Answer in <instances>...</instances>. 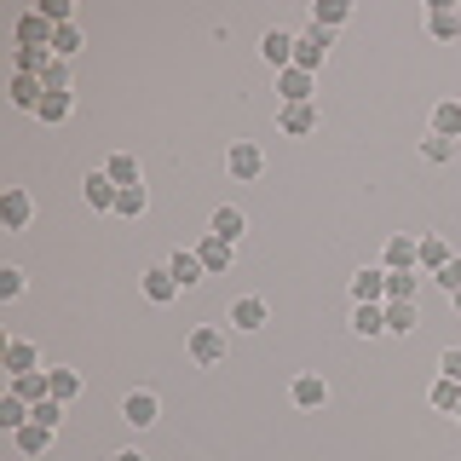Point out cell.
<instances>
[{"instance_id":"1","label":"cell","mask_w":461,"mask_h":461,"mask_svg":"<svg viewBox=\"0 0 461 461\" xmlns=\"http://www.w3.org/2000/svg\"><path fill=\"white\" fill-rule=\"evenodd\" d=\"M225 173L237 185H254L259 173H266V150H259L254 139H230V150H225Z\"/></svg>"},{"instance_id":"2","label":"cell","mask_w":461,"mask_h":461,"mask_svg":"<svg viewBox=\"0 0 461 461\" xmlns=\"http://www.w3.org/2000/svg\"><path fill=\"white\" fill-rule=\"evenodd\" d=\"M185 352H191V364H196V369L225 364V329H220V323H196V329H191V340H185Z\"/></svg>"},{"instance_id":"3","label":"cell","mask_w":461,"mask_h":461,"mask_svg":"<svg viewBox=\"0 0 461 461\" xmlns=\"http://www.w3.org/2000/svg\"><path fill=\"white\" fill-rule=\"evenodd\" d=\"M122 421H127V427H156V421H162V398H156L150 386L127 393V398H122Z\"/></svg>"},{"instance_id":"4","label":"cell","mask_w":461,"mask_h":461,"mask_svg":"<svg viewBox=\"0 0 461 461\" xmlns=\"http://www.w3.org/2000/svg\"><path fill=\"white\" fill-rule=\"evenodd\" d=\"M381 266L386 271H421V237H386V249H381Z\"/></svg>"},{"instance_id":"5","label":"cell","mask_w":461,"mask_h":461,"mask_svg":"<svg viewBox=\"0 0 461 461\" xmlns=\"http://www.w3.org/2000/svg\"><path fill=\"white\" fill-rule=\"evenodd\" d=\"M29 220H35V202H29V191H23V185H6V191H0V225H6V230H23Z\"/></svg>"},{"instance_id":"6","label":"cell","mask_w":461,"mask_h":461,"mask_svg":"<svg viewBox=\"0 0 461 461\" xmlns=\"http://www.w3.org/2000/svg\"><path fill=\"white\" fill-rule=\"evenodd\" d=\"M312 93H317L312 69H294V64L277 69V98H283V104H312Z\"/></svg>"},{"instance_id":"7","label":"cell","mask_w":461,"mask_h":461,"mask_svg":"<svg viewBox=\"0 0 461 461\" xmlns=\"http://www.w3.org/2000/svg\"><path fill=\"white\" fill-rule=\"evenodd\" d=\"M352 306H386V266H364L352 277Z\"/></svg>"},{"instance_id":"8","label":"cell","mask_w":461,"mask_h":461,"mask_svg":"<svg viewBox=\"0 0 461 461\" xmlns=\"http://www.w3.org/2000/svg\"><path fill=\"white\" fill-rule=\"evenodd\" d=\"M329 58V29H306V35H294V69H323Z\"/></svg>"},{"instance_id":"9","label":"cell","mask_w":461,"mask_h":461,"mask_svg":"<svg viewBox=\"0 0 461 461\" xmlns=\"http://www.w3.org/2000/svg\"><path fill=\"white\" fill-rule=\"evenodd\" d=\"M288 398H294V410H323L329 403V381L323 375H294V381H288Z\"/></svg>"},{"instance_id":"10","label":"cell","mask_w":461,"mask_h":461,"mask_svg":"<svg viewBox=\"0 0 461 461\" xmlns=\"http://www.w3.org/2000/svg\"><path fill=\"white\" fill-rule=\"evenodd\" d=\"M12 450H18L23 461H41L52 450V427H41V421H23L18 432H12Z\"/></svg>"},{"instance_id":"11","label":"cell","mask_w":461,"mask_h":461,"mask_svg":"<svg viewBox=\"0 0 461 461\" xmlns=\"http://www.w3.org/2000/svg\"><path fill=\"white\" fill-rule=\"evenodd\" d=\"M81 196H86V208L115 213V196H122V185H115L110 173H86V179H81Z\"/></svg>"},{"instance_id":"12","label":"cell","mask_w":461,"mask_h":461,"mask_svg":"<svg viewBox=\"0 0 461 461\" xmlns=\"http://www.w3.org/2000/svg\"><path fill=\"white\" fill-rule=\"evenodd\" d=\"M277 127L288 139H312L317 133V104H277Z\"/></svg>"},{"instance_id":"13","label":"cell","mask_w":461,"mask_h":461,"mask_svg":"<svg viewBox=\"0 0 461 461\" xmlns=\"http://www.w3.org/2000/svg\"><path fill=\"white\" fill-rule=\"evenodd\" d=\"M208 237H220V242H230V249H237V242L249 237V213H242V208H213Z\"/></svg>"},{"instance_id":"14","label":"cell","mask_w":461,"mask_h":461,"mask_svg":"<svg viewBox=\"0 0 461 461\" xmlns=\"http://www.w3.org/2000/svg\"><path fill=\"white\" fill-rule=\"evenodd\" d=\"M139 288H144V300H150V306H173V300H179V283H173L167 266H150L139 277Z\"/></svg>"},{"instance_id":"15","label":"cell","mask_w":461,"mask_h":461,"mask_svg":"<svg viewBox=\"0 0 461 461\" xmlns=\"http://www.w3.org/2000/svg\"><path fill=\"white\" fill-rule=\"evenodd\" d=\"M427 35L432 41H461V12L450 6V0H432L427 6Z\"/></svg>"},{"instance_id":"16","label":"cell","mask_w":461,"mask_h":461,"mask_svg":"<svg viewBox=\"0 0 461 461\" xmlns=\"http://www.w3.org/2000/svg\"><path fill=\"white\" fill-rule=\"evenodd\" d=\"M266 300L259 294H242V300H230V329H242V335H254V329H266Z\"/></svg>"},{"instance_id":"17","label":"cell","mask_w":461,"mask_h":461,"mask_svg":"<svg viewBox=\"0 0 461 461\" xmlns=\"http://www.w3.org/2000/svg\"><path fill=\"white\" fill-rule=\"evenodd\" d=\"M259 58H266L271 69H288L294 64V35H288V29H266V35H259Z\"/></svg>"},{"instance_id":"18","label":"cell","mask_w":461,"mask_h":461,"mask_svg":"<svg viewBox=\"0 0 461 461\" xmlns=\"http://www.w3.org/2000/svg\"><path fill=\"white\" fill-rule=\"evenodd\" d=\"M196 259H202V266H208V277H220V271H230V259H237V249L202 230V242H196Z\"/></svg>"},{"instance_id":"19","label":"cell","mask_w":461,"mask_h":461,"mask_svg":"<svg viewBox=\"0 0 461 461\" xmlns=\"http://www.w3.org/2000/svg\"><path fill=\"white\" fill-rule=\"evenodd\" d=\"M0 369H6V375H29V369H41V352L29 340H6V346H0Z\"/></svg>"},{"instance_id":"20","label":"cell","mask_w":461,"mask_h":461,"mask_svg":"<svg viewBox=\"0 0 461 461\" xmlns=\"http://www.w3.org/2000/svg\"><path fill=\"white\" fill-rule=\"evenodd\" d=\"M421 329V306L415 300H386V335H415Z\"/></svg>"},{"instance_id":"21","label":"cell","mask_w":461,"mask_h":461,"mask_svg":"<svg viewBox=\"0 0 461 461\" xmlns=\"http://www.w3.org/2000/svg\"><path fill=\"white\" fill-rule=\"evenodd\" d=\"M47 69H52V47H18V52H12V76H47Z\"/></svg>"},{"instance_id":"22","label":"cell","mask_w":461,"mask_h":461,"mask_svg":"<svg viewBox=\"0 0 461 461\" xmlns=\"http://www.w3.org/2000/svg\"><path fill=\"white\" fill-rule=\"evenodd\" d=\"M167 271H173V283H179V288H196L202 277H208V266L196 259V249H179V254L167 259Z\"/></svg>"},{"instance_id":"23","label":"cell","mask_w":461,"mask_h":461,"mask_svg":"<svg viewBox=\"0 0 461 461\" xmlns=\"http://www.w3.org/2000/svg\"><path fill=\"white\" fill-rule=\"evenodd\" d=\"M432 133L438 139H461V98H438V104H432Z\"/></svg>"},{"instance_id":"24","label":"cell","mask_w":461,"mask_h":461,"mask_svg":"<svg viewBox=\"0 0 461 461\" xmlns=\"http://www.w3.org/2000/svg\"><path fill=\"white\" fill-rule=\"evenodd\" d=\"M6 393H18L23 403H41V398H52V381H47V369H29V375H12Z\"/></svg>"},{"instance_id":"25","label":"cell","mask_w":461,"mask_h":461,"mask_svg":"<svg viewBox=\"0 0 461 461\" xmlns=\"http://www.w3.org/2000/svg\"><path fill=\"white\" fill-rule=\"evenodd\" d=\"M346 18H352V0H317L312 6V29H329V35H335Z\"/></svg>"},{"instance_id":"26","label":"cell","mask_w":461,"mask_h":461,"mask_svg":"<svg viewBox=\"0 0 461 461\" xmlns=\"http://www.w3.org/2000/svg\"><path fill=\"white\" fill-rule=\"evenodd\" d=\"M18 47H52V23L41 12H23L18 18Z\"/></svg>"},{"instance_id":"27","label":"cell","mask_w":461,"mask_h":461,"mask_svg":"<svg viewBox=\"0 0 461 461\" xmlns=\"http://www.w3.org/2000/svg\"><path fill=\"white\" fill-rule=\"evenodd\" d=\"M47 381H52V398H58V403L81 398V369H69V364H52V369H47Z\"/></svg>"},{"instance_id":"28","label":"cell","mask_w":461,"mask_h":461,"mask_svg":"<svg viewBox=\"0 0 461 461\" xmlns=\"http://www.w3.org/2000/svg\"><path fill=\"white\" fill-rule=\"evenodd\" d=\"M450 259H456V249H450L444 237H432V230H427V237H421V271L432 277V271H444Z\"/></svg>"},{"instance_id":"29","label":"cell","mask_w":461,"mask_h":461,"mask_svg":"<svg viewBox=\"0 0 461 461\" xmlns=\"http://www.w3.org/2000/svg\"><path fill=\"white\" fill-rule=\"evenodd\" d=\"M352 335H364V340L386 335V306H352Z\"/></svg>"},{"instance_id":"30","label":"cell","mask_w":461,"mask_h":461,"mask_svg":"<svg viewBox=\"0 0 461 461\" xmlns=\"http://www.w3.org/2000/svg\"><path fill=\"white\" fill-rule=\"evenodd\" d=\"M12 104H18V110H41V98H47V86H41L35 76H12Z\"/></svg>"},{"instance_id":"31","label":"cell","mask_w":461,"mask_h":461,"mask_svg":"<svg viewBox=\"0 0 461 461\" xmlns=\"http://www.w3.org/2000/svg\"><path fill=\"white\" fill-rule=\"evenodd\" d=\"M41 122H47V127H58V122H69V115H76V93H47V98H41Z\"/></svg>"},{"instance_id":"32","label":"cell","mask_w":461,"mask_h":461,"mask_svg":"<svg viewBox=\"0 0 461 461\" xmlns=\"http://www.w3.org/2000/svg\"><path fill=\"white\" fill-rule=\"evenodd\" d=\"M144 208H150V191H144V185H127V191L115 196V213H122V220H144Z\"/></svg>"},{"instance_id":"33","label":"cell","mask_w":461,"mask_h":461,"mask_svg":"<svg viewBox=\"0 0 461 461\" xmlns=\"http://www.w3.org/2000/svg\"><path fill=\"white\" fill-rule=\"evenodd\" d=\"M104 173H110L115 185H122V191H127V185H144V173H139V156H127V150H122V156H110V167H104Z\"/></svg>"},{"instance_id":"34","label":"cell","mask_w":461,"mask_h":461,"mask_svg":"<svg viewBox=\"0 0 461 461\" xmlns=\"http://www.w3.org/2000/svg\"><path fill=\"white\" fill-rule=\"evenodd\" d=\"M427 403H432V410H444V415H456V403H461V381H444V375H438V381H432V393H427Z\"/></svg>"},{"instance_id":"35","label":"cell","mask_w":461,"mask_h":461,"mask_svg":"<svg viewBox=\"0 0 461 461\" xmlns=\"http://www.w3.org/2000/svg\"><path fill=\"white\" fill-rule=\"evenodd\" d=\"M421 288V271H386V300H415Z\"/></svg>"},{"instance_id":"36","label":"cell","mask_w":461,"mask_h":461,"mask_svg":"<svg viewBox=\"0 0 461 461\" xmlns=\"http://www.w3.org/2000/svg\"><path fill=\"white\" fill-rule=\"evenodd\" d=\"M81 47H86V41H81V29H76V23L52 29V58H64V64H69V58H76Z\"/></svg>"},{"instance_id":"37","label":"cell","mask_w":461,"mask_h":461,"mask_svg":"<svg viewBox=\"0 0 461 461\" xmlns=\"http://www.w3.org/2000/svg\"><path fill=\"white\" fill-rule=\"evenodd\" d=\"M29 421V403L18 398V393H6V398H0V427H6V432H18Z\"/></svg>"},{"instance_id":"38","label":"cell","mask_w":461,"mask_h":461,"mask_svg":"<svg viewBox=\"0 0 461 461\" xmlns=\"http://www.w3.org/2000/svg\"><path fill=\"white\" fill-rule=\"evenodd\" d=\"M29 421H41V427H64V403H58V398H41V403H29Z\"/></svg>"},{"instance_id":"39","label":"cell","mask_w":461,"mask_h":461,"mask_svg":"<svg viewBox=\"0 0 461 461\" xmlns=\"http://www.w3.org/2000/svg\"><path fill=\"white\" fill-rule=\"evenodd\" d=\"M41 86H47V93H76V76H69L64 58H52V69L41 76Z\"/></svg>"},{"instance_id":"40","label":"cell","mask_w":461,"mask_h":461,"mask_svg":"<svg viewBox=\"0 0 461 461\" xmlns=\"http://www.w3.org/2000/svg\"><path fill=\"white\" fill-rule=\"evenodd\" d=\"M421 156H427L432 167H444V162H456V144L438 139V133H427V139H421Z\"/></svg>"},{"instance_id":"41","label":"cell","mask_w":461,"mask_h":461,"mask_svg":"<svg viewBox=\"0 0 461 461\" xmlns=\"http://www.w3.org/2000/svg\"><path fill=\"white\" fill-rule=\"evenodd\" d=\"M29 288V277H23V266H0V300H18Z\"/></svg>"},{"instance_id":"42","label":"cell","mask_w":461,"mask_h":461,"mask_svg":"<svg viewBox=\"0 0 461 461\" xmlns=\"http://www.w3.org/2000/svg\"><path fill=\"white\" fill-rule=\"evenodd\" d=\"M432 283H438L444 294H456V288H461V254H456V259H450L444 271H432Z\"/></svg>"},{"instance_id":"43","label":"cell","mask_w":461,"mask_h":461,"mask_svg":"<svg viewBox=\"0 0 461 461\" xmlns=\"http://www.w3.org/2000/svg\"><path fill=\"white\" fill-rule=\"evenodd\" d=\"M438 375H444V381H461V346H450V352H438Z\"/></svg>"},{"instance_id":"44","label":"cell","mask_w":461,"mask_h":461,"mask_svg":"<svg viewBox=\"0 0 461 461\" xmlns=\"http://www.w3.org/2000/svg\"><path fill=\"white\" fill-rule=\"evenodd\" d=\"M110 461H144V456L139 450H122V456H110Z\"/></svg>"},{"instance_id":"45","label":"cell","mask_w":461,"mask_h":461,"mask_svg":"<svg viewBox=\"0 0 461 461\" xmlns=\"http://www.w3.org/2000/svg\"><path fill=\"white\" fill-rule=\"evenodd\" d=\"M450 306H456V312H461V288H456V294H450Z\"/></svg>"},{"instance_id":"46","label":"cell","mask_w":461,"mask_h":461,"mask_svg":"<svg viewBox=\"0 0 461 461\" xmlns=\"http://www.w3.org/2000/svg\"><path fill=\"white\" fill-rule=\"evenodd\" d=\"M450 421H461V403H456V415H450Z\"/></svg>"}]
</instances>
